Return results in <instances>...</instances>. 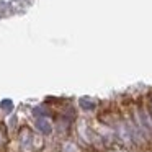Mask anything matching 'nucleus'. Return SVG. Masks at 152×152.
Wrapping results in <instances>:
<instances>
[{
    "mask_svg": "<svg viewBox=\"0 0 152 152\" xmlns=\"http://www.w3.org/2000/svg\"><path fill=\"white\" fill-rule=\"evenodd\" d=\"M38 128H39L43 132H46V134H48V132H51V126L48 124L46 121H38Z\"/></svg>",
    "mask_w": 152,
    "mask_h": 152,
    "instance_id": "f257e3e1",
    "label": "nucleus"
}]
</instances>
